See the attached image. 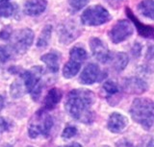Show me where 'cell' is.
Here are the masks:
<instances>
[{
  "instance_id": "obj_1",
  "label": "cell",
  "mask_w": 154,
  "mask_h": 147,
  "mask_svg": "<svg viewBox=\"0 0 154 147\" xmlns=\"http://www.w3.org/2000/svg\"><path fill=\"white\" fill-rule=\"evenodd\" d=\"M95 102V95L93 92L84 88H75L67 93L65 109L75 120L91 124L95 118L93 106Z\"/></svg>"
},
{
  "instance_id": "obj_2",
  "label": "cell",
  "mask_w": 154,
  "mask_h": 147,
  "mask_svg": "<svg viewBox=\"0 0 154 147\" xmlns=\"http://www.w3.org/2000/svg\"><path fill=\"white\" fill-rule=\"evenodd\" d=\"M130 113L135 122L144 129H150L154 124V102L148 98H137L133 101Z\"/></svg>"
},
{
  "instance_id": "obj_3",
  "label": "cell",
  "mask_w": 154,
  "mask_h": 147,
  "mask_svg": "<svg viewBox=\"0 0 154 147\" xmlns=\"http://www.w3.org/2000/svg\"><path fill=\"white\" fill-rule=\"evenodd\" d=\"M43 75L45 69L40 65L32 66L27 70L22 69L19 73V77L22 79L26 92L30 94L34 101H38L40 99L42 88L45 87Z\"/></svg>"
},
{
  "instance_id": "obj_4",
  "label": "cell",
  "mask_w": 154,
  "mask_h": 147,
  "mask_svg": "<svg viewBox=\"0 0 154 147\" xmlns=\"http://www.w3.org/2000/svg\"><path fill=\"white\" fill-rule=\"evenodd\" d=\"M35 34L30 28H23L13 32L11 39L9 40L8 47L13 56H22L33 45Z\"/></svg>"
},
{
  "instance_id": "obj_5",
  "label": "cell",
  "mask_w": 154,
  "mask_h": 147,
  "mask_svg": "<svg viewBox=\"0 0 154 147\" xmlns=\"http://www.w3.org/2000/svg\"><path fill=\"white\" fill-rule=\"evenodd\" d=\"M54 125L53 117L47 113L38 110L30 121L28 127V135L31 139H37L38 136H47Z\"/></svg>"
},
{
  "instance_id": "obj_6",
  "label": "cell",
  "mask_w": 154,
  "mask_h": 147,
  "mask_svg": "<svg viewBox=\"0 0 154 147\" xmlns=\"http://www.w3.org/2000/svg\"><path fill=\"white\" fill-rule=\"evenodd\" d=\"M87 58L88 54L83 47L77 45L72 47L69 51V60L63 68V76L66 79H71L76 76Z\"/></svg>"
},
{
  "instance_id": "obj_7",
  "label": "cell",
  "mask_w": 154,
  "mask_h": 147,
  "mask_svg": "<svg viewBox=\"0 0 154 147\" xmlns=\"http://www.w3.org/2000/svg\"><path fill=\"white\" fill-rule=\"evenodd\" d=\"M112 20L110 13L101 5H94L82 13L80 20L85 26H100Z\"/></svg>"
},
{
  "instance_id": "obj_8",
  "label": "cell",
  "mask_w": 154,
  "mask_h": 147,
  "mask_svg": "<svg viewBox=\"0 0 154 147\" xmlns=\"http://www.w3.org/2000/svg\"><path fill=\"white\" fill-rule=\"evenodd\" d=\"M133 35V26L131 22L125 20H119L113 25L108 33L111 41L118 44L128 40Z\"/></svg>"
},
{
  "instance_id": "obj_9",
  "label": "cell",
  "mask_w": 154,
  "mask_h": 147,
  "mask_svg": "<svg viewBox=\"0 0 154 147\" xmlns=\"http://www.w3.org/2000/svg\"><path fill=\"white\" fill-rule=\"evenodd\" d=\"M106 77V74L101 71L99 66L95 64H89L80 74L79 81L83 85H93L96 82H100Z\"/></svg>"
},
{
  "instance_id": "obj_10",
  "label": "cell",
  "mask_w": 154,
  "mask_h": 147,
  "mask_svg": "<svg viewBox=\"0 0 154 147\" xmlns=\"http://www.w3.org/2000/svg\"><path fill=\"white\" fill-rule=\"evenodd\" d=\"M81 34L79 26L73 21H67L60 25L58 29L59 40L63 44H69Z\"/></svg>"
},
{
  "instance_id": "obj_11",
  "label": "cell",
  "mask_w": 154,
  "mask_h": 147,
  "mask_svg": "<svg viewBox=\"0 0 154 147\" xmlns=\"http://www.w3.org/2000/svg\"><path fill=\"white\" fill-rule=\"evenodd\" d=\"M89 44L94 58L101 64H107L112 52H110L105 42L98 38H91Z\"/></svg>"
},
{
  "instance_id": "obj_12",
  "label": "cell",
  "mask_w": 154,
  "mask_h": 147,
  "mask_svg": "<svg viewBox=\"0 0 154 147\" xmlns=\"http://www.w3.org/2000/svg\"><path fill=\"white\" fill-rule=\"evenodd\" d=\"M148 86L146 82L139 77H128L122 80V89L129 94H142L146 92Z\"/></svg>"
},
{
  "instance_id": "obj_13",
  "label": "cell",
  "mask_w": 154,
  "mask_h": 147,
  "mask_svg": "<svg viewBox=\"0 0 154 147\" xmlns=\"http://www.w3.org/2000/svg\"><path fill=\"white\" fill-rule=\"evenodd\" d=\"M125 12H126V15H127L128 18L131 20V22L134 24V26L137 28L140 36L143 37V38H146V39L154 40V26L142 23L137 18V16L134 15V13L131 11V9L130 8H128V7L125 8Z\"/></svg>"
},
{
  "instance_id": "obj_14",
  "label": "cell",
  "mask_w": 154,
  "mask_h": 147,
  "mask_svg": "<svg viewBox=\"0 0 154 147\" xmlns=\"http://www.w3.org/2000/svg\"><path fill=\"white\" fill-rule=\"evenodd\" d=\"M46 0H27L23 5V13L28 16H38L45 11Z\"/></svg>"
},
{
  "instance_id": "obj_15",
  "label": "cell",
  "mask_w": 154,
  "mask_h": 147,
  "mask_svg": "<svg viewBox=\"0 0 154 147\" xmlns=\"http://www.w3.org/2000/svg\"><path fill=\"white\" fill-rule=\"evenodd\" d=\"M62 97H63V92L60 88H53L49 89L45 99H43L42 107L41 110L43 112H47L53 110V109L59 104Z\"/></svg>"
},
{
  "instance_id": "obj_16",
  "label": "cell",
  "mask_w": 154,
  "mask_h": 147,
  "mask_svg": "<svg viewBox=\"0 0 154 147\" xmlns=\"http://www.w3.org/2000/svg\"><path fill=\"white\" fill-rule=\"evenodd\" d=\"M128 124L127 118L124 116L120 115L119 112H113L109 116L107 122V128L112 133H120L122 132Z\"/></svg>"
},
{
  "instance_id": "obj_17",
  "label": "cell",
  "mask_w": 154,
  "mask_h": 147,
  "mask_svg": "<svg viewBox=\"0 0 154 147\" xmlns=\"http://www.w3.org/2000/svg\"><path fill=\"white\" fill-rule=\"evenodd\" d=\"M129 62V57L126 53L123 52H116V53H111L110 59L108 63L114 71L116 72H122V71L126 68Z\"/></svg>"
},
{
  "instance_id": "obj_18",
  "label": "cell",
  "mask_w": 154,
  "mask_h": 147,
  "mask_svg": "<svg viewBox=\"0 0 154 147\" xmlns=\"http://www.w3.org/2000/svg\"><path fill=\"white\" fill-rule=\"evenodd\" d=\"M41 61L45 64L48 71L53 74L57 73L60 68V56L57 52H48L41 57Z\"/></svg>"
},
{
  "instance_id": "obj_19",
  "label": "cell",
  "mask_w": 154,
  "mask_h": 147,
  "mask_svg": "<svg viewBox=\"0 0 154 147\" xmlns=\"http://www.w3.org/2000/svg\"><path fill=\"white\" fill-rule=\"evenodd\" d=\"M52 31H53V27L50 24H47L42 28V30L40 33V36H38V40H37V47L41 49H45L48 46L51 40V36H52Z\"/></svg>"
},
{
  "instance_id": "obj_20",
  "label": "cell",
  "mask_w": 154,
  "mask_h": 147,
  "mask_svg": "<svg viewBox=\"0 0 154 147\" xmlns=\"http://www.w3.org/2000/svg\"><path fill=\"white\" fill-rule=\"evenodd\" d=\"M102 89L105 92L107 99H109V102L111 101V99L112 98H115V96L117 98H120L119 92H120V89H122V88H120L117 83L112 81V80H108V81H106L103 84Z\"/></svg>"
},
{
  "instance_id": "obj_21",
  "label": "cell",
  "mask_w": 154,
  "mask_h": 147,
  "mask_svg": "<svg viewBox=\"0 0 154 147\" xmlns=\"http://www.w3.org/2000/svg\"><path fill=\"white\" fill-rule=\"evenodd\" d=\"M137 9L142 16L154 20V0H142Z\"/></svg>"
},
{
  "instance_id": "obj_22",
  "label": "cell",
  "mask_w": 154,
  "mask_h": 147,
  "mask_svg": "<svg viewBox=\"0 0 154 147\" xmlns=\"http://www.w3.org/2000/svg\"><path fill=\"white\" fill-rule=\"evenodd\" d=\"M27 93L25 86L22 81V79L19 77L18 79H16L10 86V94L14 99L21 98L24 96V94Z\"/></svg>"
},
{
  "instance_id": "obj_23",
  "label": "cell",
  "mask_w": 154,
  "mask_h": 147,
  "mask_svg": "<svg viewBox=\"0 0 154 147\" xmlns=\"http://www.w3.org/2000/svg\"><path fill=\"white\" fill-rule=\"evenodd\" d=\"M143 69L146 73L154 72V45L148 46L146 55H144Z\"/></svg>"
},
{
  "instance_id": "obj_24",
  "label": "cell",
  "mask_w": 154,
  "mask_h": 147,
  "mask_svg": "<svg viewBox=\"0 0 154 147\" xmlns=\"http://www.w3.org/2000/svg\"><path fill=\"white\" fill-rule=\"evenodd\" d=\"M18 12V6L17 3L5 2L0 5V17L8 18L16 16Z\"/></svg>"
},
{
  "instance_id": "obj_25",
  "label": "cell",
  "mask_w": 154,
  "mask_h": 147,
  "mask_svg": "<svg viewBox=\"0 0 154 147\" xmlns=\"http://www.w3.org/2000/svg\"><path fill=\"white\" fill-rule=\"evenodd\" d=\"M90 0H69V8L71 13H77L85 8Z\"/></svg>"
},
{
  "instance_id": "obj_26",
  "label": "cell",
  "mask_w": 154,
  "mask_h": 147,
  "mask_svg": "<svg viewBox=\"0 0 154 147\" xmlns=\"http://www.w3.org/2000/svg\"><path fill=\"white\" fill-rule=\"evenodd\" d=\"M76 134H77L76 127L71 126V125H67V126H66V128L62 133V137L65 140H69V139H71V137H73Z\"/></svg>"
},
{
  "instance_id": "obj_27",
  "label": "cell",
  "mask_w": 154,
  "mask_h": 147,
  "mask_svg": "<svg viewBox=\"0 0 154 147\" xmlns=\"http://www.w3.org/2000/svg\"><path fill=\"white\" fill-rule=\"evenodd\" d=\"M13 29L11 26H5L3 27L1 31H0V40L9 41V40L11 39V37L13 35Z\"/></svg>"
},
{
  "instance_id": "obj_28",
  "label": "cell",
  "mask_w": 154,
  "mask_h": 147,
  "mask_svg": "<svg viewBox=\"0 0 154 147\" xmlns=\"http://www.w3.org/2000/svg\"><path fill=\"white\" fill-rule=\"evenodd\" d=\"M11 129V123L3 116H0V135Z\"/></svg>"
},
{
  "instance_id": "obj_29",
  "label": "cell",
  "mask_w": 154,
  "mask_h": 147,
  "mask_svg": "<svg viewBox=\"0 0 154 147\" xmlns=\"http://www.w3.org/2000/svg\"><path fill=\"white\" fill-rule=\"evenodd\" d=\"M137 147H154V137L150 136H144Z\"/></svg>"
},
{
  "instance_id": "obj_30",
  "label": "cell",
  "mask_w": 154,
  "mask_h": 147,
  "mask_svg": "<svg viewBox=\"0 0 154 147\" xmlns=\"http://www.w3.org/2000/svg\"><path fill=\"white\" fill-rule=\"evenodd\" d=\"M108 5L113 9H119L123 2V0H104Z\"/></svg>"
},
{
  "instance_id": "obj_31",
  "label": "cell",
  "mask_w": 154,
  "mask_h": 147,
  "mask_svg": "<svg viewBox=\"0 0 154 147\" xmlns=\"http://www.w3.org/2000/svg\"><path fill=\"white\" fill-rule=\"evenodd\" d=\"M116 147H133V145L131 142L128 141L127 140L122 139L116 143Z\"/></svg>"
},
{
  "instance_id": "obj_32",
  "label": "cell",
  "mask_w": 154,
  "mask_h": 147,
  "mask_svg": "<svg viewBox=\"0 0 154 147\" xmlns=\"http://www.w3.org/2000/svg\"><path fill=\"white\" fill-rule=\"evenodd\" d=\"M141 51H142V45L136 42L132 47V54L134 55V57H139L140 54H141Z\"/></svg>"
},
{
  "instance_id": "obj_33",
  "label": "cell",
  "mask_w": 154,
  "mask_h": 147,
  "mask_svg": "<svg viewBox=\"0 0 154 147\" xmlns=\"http://www.w3.org/2000/svg\"><path fill=\"white\" fill-rule=\"evenodd\" d=\"M4 106H5V98L2 94H0V112L3 110Z\"/></svg>"
},
{
  "instance_id": "obj_34",
  "label": "cell",
  "mask_w": 154,
  "mask_h": 147,
  "mask_svg": "<svg viewBox=\"0 0 154 147\" xmlns=\"http://www.w3.org/2000/svg\"><path fill=\"white\" fill-rule=\"evenodd\" d=\"M62 147H82L79 143H76V142H74V143H71V144H69V145H65V146H62Z\"/></svg>"
},
{
  "instance_id": "obj_35",
  "label": "cell",
  "mask_w": 154,
  "mask_h": 147,
  "mask_svg": "<svg viewBox=\"0 0 154 147\" xmlns=\"http://www.w3.org/2000/svg\"><path fill=\"white\" fill-rule=\"evenodd\" d=\"M0 147H14L12 144H9V143H6V144H3L2 146H0Z\"/></svg>"
},
{
  "instance_id": "obj_36",
  "label": "cell",
  "mask_w": 154,
  "mask_h": 147,
  "mask_svg": "<svg viewBox=\"0 0 154 147\" xmlns=\"http://www.w3.org/2000/svg\"><path fill=\"white\" fill-rule=\"evenodd\" d=\"M5 2H9V0H0V5L3 4V3H5Z\"/></svg>"
},
{
  "instance_id": "obj_37",
  "label": "cell",
  "mask_w": 154,
  "mask_h": 147,
  "mask_svg": "<svg viewBox=\"0 0 154 147\" xmlns=\"http://www.w3.org/2000/svg\"><path fill=\"white\" fill-rule=\"evenodd\" d=\"M26 147H33V146H31V145H29V146H26Z\"/></svg>"
}]
</instances>
